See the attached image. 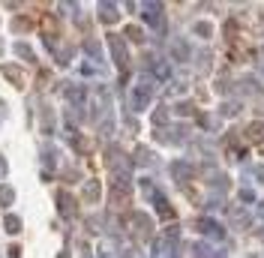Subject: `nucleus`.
Segmentation results:
<instances>
[{
  "label": "nucleus",
  "mask_w": 264,
  "mask_h": 258,
  "mask_svg": "<svg viewBox=\"0 0 264 258\" xmlns=\"http://www.w3.org/2000/svg\"><path fill=\"white\" fill-rule=\"evenodd\" d=\"M6 231H9V234H18V231H21V219H18L15 213L6 216Z\"/></svg>",
  "instance_id": "nucleus-1"
},
{
  "label": "nucleus",
  "mask_w": 264,
  "mask_h": 258,
  "mask_svg": "<svg viewBox=\"0 0 264 258\" xmlns=\"http://www.w3.org/2000/svg\"><path fill=\"white\" fill-rule=\"evenodd\" d=\"M12 198H15V192H12V186H6V183H3V186H0V204H12Z\"/></svg>",
  "instance_id": "nucleus-2"
},
{
  "label": "nucleus",
  "mask_w": 264,
  "mask_h": 258,
  "mask_svg": "<svg viewBox=\"0 0 264 258\" xmlns=\"http://www.w3.org/2000/svg\"><path fill=\"white\" fill-rule=\"evenodd\" d=\"M114 18H117V9L111 3H102V21H114Z\"/></svg>",
  "instance_id": "nucleus-3"
},
{
  "label": "nucleus",
  "mask_w": 264,
  "mask_h": 258,
  "mask_svg": "<svg viewBox=\"0 0 264 258\" xmlns=\"http://www.w3.org/2000/svg\"><path fill=\"white\" fill-rule=\"evenodd\" d=\"M57 204H60V213H66V216H72V201H69L66 195H57Z\"/></svg>",
  "instance_id": "nucleus-4"
},
{
  "label": "nucleus",
  "mask_w": 264,
  "mask_h": 258,
  "mask_svg": "<svg viewBox=\"0 0 264 258\" xmlns=\"http://www.w3.org/2000/svg\"><path fill=\"white\" fill-rule=\"evenodd\" d=\"M3 75H9V78L15 81V87H21V72H15L12 66H3Z\"/></svg>",
  "instance_id": "nucleus-5"
},
{
  "label": "nucleus",
  "mask_w": 264,
  "mask_h": 258,
  "mask_svg": "<svg viewBox=\"0 0 264 258\" xmlns=\"http://www.w3.org/2000/svg\"><path fill=\"white\" fill-rule=\"evenodd\" d=\"M15 54H21L24 60H33V51H30V48H27L24 42H15Z\"/></svg>",
  "instance_id": "nucleus-6"
},
{
  "label": "nucleus",
  "mask_w": 264,
  "mask_h": 258,
  "mask_svg": "<svg viewBox=\"0 0 264 258\" xmlns=\"http://www.w3.org/2000/svg\"><path fill=\"white\" fill-rule=\"evenodd\" d=\"M54 162H57V150H54V147H48V150H45V165L54 168Z\"/></svg>",
  "instance_id": "nucleus-7"
},
{
  "label": "nucleus",
  "mask_w": 264,
  "mask_h": 258,
  "mask_svg": "<svg viewBox=\"0 0 264 258\" xmlns=\"http://www.w3.org/2000/svg\"><path fill=\"white\" fill-rule=\"evenodd\" d=\"M84 195H87V198H96V195H99V186H96V183H93V180H90V183H87V186H84Z\"/></svg>",
  "instance_id": "nucleus-8"
},
{
  "label": "nucleus",
  "mask_w": 264,
  "mask_h": 258,
  "mask_svg": "<svg viewBox=\"0 0 264 258\" xmlns=\"http://www.w3.org/2000/svg\"><path fill=\"white\" fill-rule=\"evenodd\" d=\"M9 258H21V249H18V246H12V249H9Z\"/></svg>",
  "instance_id": "nucleus-9"
},
{
  "label": "nucleus",
  "mask_w": 264,
  "mask_h": 258,
  "mask_svg": "<svg viewBox=\"0 0 264 258\" xmlns=\"http://www.w3.org/2000/svg\"><path fill=\"white\" fill-rule=\"evenodd\" d=\"M57 258H66V255H57Z\"/></svg>",
  "instance_id": "nucleus-10"
}]
</instances>
